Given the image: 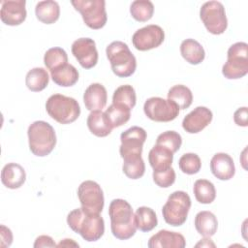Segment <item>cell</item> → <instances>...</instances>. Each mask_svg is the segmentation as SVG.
<instances>
[{
    "instance_id": "1",
    "label": "cell",
    "mask_w": 248,
    "mask_h": 248,
    "mask_svg": "<svg viewBox=\"0 0 248 248\" xmlns=\"http://www.w3.org/2000/svg\"><path fill=\"white\" fill-rule=\"evenodd\" d=\"M110 230L114 237L127 240L135 235L137 226L131 204L123 199H114L108 206Z\"/></svg>"
},
{
    "instance_id": "2",
    "label": "cell",
    "mask_w": 248,
    "mask_h": 248,
    "mask_svg": "<svg viewBox=\"0 0 248 248\" xmlns=\"http://www.w3.org/2000/svg\"><path fill=\"white\" fill-rule=\"evenodd\" d=\"M67 224L72 231L93 242L99 240L105 232V221L100 214L87 213L81 207L72 210L67 216Z\"/></svg>"
},
{
    "instance_id": "3",
    "label": "cell",
    "mask_w": 248,
    "mask_h": 248,
    "mask_svg": "<svg viewBox=\"0 0 248 248\" xmlns=\"http://www.w3.org/2000/svg\"><path fill=\"white\" fill-rule=\"evenodd\" d=\"M30 151L38 157L48 155L56 145V134L53 127L43 120L30 124L27 130Z\"/></svg>"
},
{
    "instance_id": "4",
    "label": "cell",
    "mask_w": 248,
    "mask_h": 248,
    "mask_svg": "<svg viewBox=\"0 0 248 248\" xmlns=\"http://www.w3.org/2000/svg\"><path fill=\"white\" fill-rule=\"evenodd\" d=\"M106 54L115 76L128 78L135 73L137 59L124 42L114 41L110 43L106 48Z\"/></svg>"
},
{
    "instance_id": "5",
    "label": "cell",
    "mask_w": 248,
    "mask_h": 248,
    "mask_svg": "<svg viewBox=\"0 0 248 248\" xmlns=\"http://www.w3.org/2000/svg\"><path fill=\"white\" fill-rule=\"evenodd\" d=\"M47 114L60 124L75 122L80 114V107L78 101L62 94H53L46 102Z\"/></svg>"
},
{
    "instance_id": "6",
    "label": "cell",
    "mask_w": 248,
    "mask_h": 248,
    "mask_svg": "<svg viewBox=\"0 0 248 248\" xmlns=\"http://www.w3.org/2000/svg\"><path fill=\"white\" fill-rule=\"evenodd\" d=\"M191 204V198L186 192L174 191L169 196L162 208L165 222L172 227L183 225L187 220Z\"/></svg>"
},
{
    "instance_id": "7",
    "label": "cell",
    "mask_w": 248,
    "mask_h": 248,
    "mask_svg": "<svg viewBox=\"0 0 248 248\" xmlns=\"http://www.w3.org/2000/svg\"><path fill=\"white\" fill-rule=\"evenodd\" d=\"M227 62L222 67V74L228 79H238L248 73V45L237 42L227 52Z\"/></svg>"
},
{
    "instance_id": "8",
    "label": "cell",
    "mask_w": 248,
    "mask_h": 248,
    "mask_svg": "<svg viewBox=\"0 0 248 248\" xmlns=\"http://www.w3.org/2000/svg\"><path fill=\"white\" fill-rule=\"evenodd\" d=\"M71 4L80 13L84 23L89 28L98 30L106 25L108 16L104 0H73Z\"/></svg>"
},
{
    "instance_id": "9",
    "label": "cell",
    "mask_w": 248,
    "mask_h": 248,
    "mask_svg": "<svg viewBox=\"0 0 248 248\" xmlns=\"http://www.w3.org/2000/svg\"><path fill=\"white\" fill-rule=\"evenodd\" d=\"M200 17L206 30L213 35L223 34L228 27V19L223 4L219 1H208L200 9Z\"/></svg>"
},
{
    "instance_id": "10",
    "label": "cell",
    "mask_w": 248,
    "mask_h": 248,
    "mask_svg": "<svg viewBox=\"0 0 248 248\" xmlns=\"http://www.w3.org/2000/svg\"><path fill=\"white\" fill-rule=\"evenodd\" d=\"M78 198L81 208L87 213L100 214L105 204L104 193L101 186L93 180H85L78 188Z\"/></svg>"
},
{
    "instance_id": "11",
    "label": "cell",
    "mask_w": 248,
    "mask_h": 248,
    "mask_svg": "<svg viewBox=\"0 0 248 248\" xmlns=\"http://www.w3.org/2000/svg\"><path fill=\"white\" fill-rule=\"evenodd\" d=\"M145 115L155 122H170L174 120L179 114L178 106L169 100L161 97L148 98L143 105Z\"/></svg>"
},
{
    "instance_id": "12",
    "label": "cell",
    "mask_w": 248,
    "mask_h": 248,
    "mask_svg": "<svg viewBox=\"0 0 248 248\" xmlns=\"http://www.w3.org/2000/svg\"><path fill=\"white\" fill-rule=\"evenodd\" d=\"M165 40L163 28L156 24H149L138 29L132 37V43L136 49L146 51L160 46Z\"/></svg>"
},
{
    "instance_id": "13",
    "label": "cell",
    "mask_w": 248,
    "mask_h": 248,
    "mask_svg": "<svg viewBox=\"0 0 248 248\" xmlns=\"http://www.w3.org/2000/svg\"><path fill=\"white\" fill-rule=\"evenodd\" d=\"M145 130L139 126H133L120 135L119 153L121 158L130 155H141L143 143L146 140Z\"/></svg>"
},
{
    "instance_id": "14",
    "label": "cell",
    "mask_w": 248,
    "mask_h": 248,
    "mask_svg": "<svg viewBox=\"0 0 248 248\" xmlns=\"http://www.w3.org/2000/svg\"><path fill=\"white\" fill-rule=\"evenodd\" d=\"M72 53L83 69H91L98 62V50L95 41L90 38H79L72 45Z\"/></svg>"
},
{
    "instance_id": "15",
    "label": "cell",
    "mask_w": 248,
    "mask_h": 248,
    "mask_svg": "<svg viewBox=\"0 0 248 248\" xmlns=\"http://www.w3.org/2000/svg\"><path fill=\"white\" fill-rule=\"evenodd\" d=\"M25 0H8L1 2L0 18L2 22L9 26L21 24L27 16Z\"/></svg>"
},
{
    "instance_id": "16",
    "label": "cell",
    "mask_w": 248,
    "mask_h": 248,
    "mask_svg": "<svg viewBox=\"0 0 248 248\" xmlns=\"http://www.w3.org/2000/svg\"><path fill=\"white\" fill-rule=\"evenodd\" d=\"M212 111L206 107H197L182 120V128L189 134H197L202 131L212 121Z\"/></svg>"
},
{
    "instance_id": "17",
    "label": "cell",
    "mask_w": 248,
    "mask_h": 248,
    "mask_svg": "<svg viewBox=\"0 0 248 248\" xmlns=\"http://www.w3.org/2000/svg\"><path fill=\"white\" fill-rule=\"evenodd\" d=\"M147 246L149 248H184L186 240L179 232L160 230L149 238Z\"/></svg>"
},
{
    "instance_id": "18",
    "label": "cell",
    "mask_w": 248,
    "mask_h": 248,
    "mask_svg": "<svg viewBox=\"0 0 248 248\" xmlns=\"http://www.w3.org/2000/svg\"><path fill=\"white\" fill-rule=\"evenodd\" d=\"M210 170L220 180H230L235 173L232 158L224 152L216 153L210 160Z\"/></svg>"
},
{
    "instance_id": "19",
    "label": "cell",
    "mask_w": 248,
    "mask_h": 248,
    "mask_svg": "<svg viewBox=\"0 0 248 248\" xmlns=\"http://www.w3.org/2000/svg\"><path fill=\"white\" fill-rule=\"evenodd\" d=\"M108 93L101 83H92L84 91L83 102L85 108L90 110H102L107 105Z\"/></svg>"
},
{
    "instance_id": "20",
    "label": "cell",
    "mask_w": 248,
    "mask_h": 248,
    "mask_svg": "<svg viewBox=\"0 0 248 248\" xmlns=\"http://www.w3.org/2000/svg\"><path fill=\"white\" fill-rule=\"evenodd\" d=\"M26 180L25 170L16 163H8L1 171V181L9 189H18Z\"/></svg>"
},
{
    "instance_id": "21",
    "label": "cell",
    "mask_w": 248,
    "mask_h": 248,
    "mask_svg": "<svg viewBox=\"0 0 248 248\" xmlns=\"http://www.w3.org/2000/svg\"><path fill=\"white\" fill-rule=\"evenodd\" d=\"M89 131L96 137L105 138L112 131V126L106 112L102 110H93L89 113L86 120Z\"/></svg>"
},
{
    "instance_id": "22",
    "label": "cell",
    "mask_w": 248,
    "mask_h": 248,
    "mask_svg": "<svg viewBox=\"0 0 248 248\" xmlns=\"http://www.w3.org/2000/svg\"><path fill=\"white\" fill-rule=\"evenodd\" d=\"M173 153L168 148L155 144L148 153V162L153 170H165L171 167Z\"/></svg>"
},
{
    "instance_id": "23",
    "label": "cell",
    "mask_w": 248,
    "mask_h": 248,
    "mask_svg": "<svg viewBox=\"0 0 248 248\" xmlns=\"http://www.w3.org/2000/svg\"><path fill=\"white\" fill-rule=\"evenodd\" d=\"M50 77L55 84L62 87H70L78 82L79 74L73 65L67 63L50 71Z\"/></svg>"
},
{
    "instance_id": "24",
    "label": "cell",
    "mask_w": 248,
    "mask_h": 248,
    "mask_svg": "<svg viewBox=\"0 0 248 248\" xmlns=\"http://www.w3.org/2000/svg\"><path fill=\"white\" fill-rule=\"evenodd\" d=\"M197 232L203 237H211L215 234L218 228L216 216L207 210H202L197 213L194 221Z\"/></svg>"
},
{
    "instance_id": "25",
    "label": "cell",
    "mask_w": 248,
    "mask_h": 248,
    "mask_svg": "<svg viewBox=\"0 0 248 248\" xmlns=\"http://www.w3.org/2000/svg\"><path fill=\"white\" fill-rule=\"evenodd\" d=\"M182 57L192 65H198L204 60L205 51L202 46L194 39H186L180 45Z\"/></svg>"
},
{
    "instance_id": "26",
    "label": "cell",
    "mask_w": 248,
    "mask_h": 248,
    "mask_svg": "<svg viewBox=\"0 0 248 248\" xmlns=\"http://www.w3.org/2000/svg\"><path fill=\"white\" fill-rule=\"evenodd\" d=\"M36 17L45 24L56 22L60 16V7L56 1H40L35 7Z\"/></svg>"
},
{
    "instance_id": "27",
    "label": "cell",
    "mask_w": 248,
    "mask_h": 248,
    "mask_svg": "<svg viewBox=\"0 0 248 248\" xmlns=\"http://www.w3.org/2000/svg\"><path fill=\"white\" fill-rule=\"evenodd\" d=\"M49 81V76L44 68L36 67L28 71L25 77V84L32 92H40L44 90Z\"/></svg>"
},
{
    "instance_id": "28",
    "label": "cell",
    "mask_w": 248,
    "mask_h": 248,
    "mask_svg": "<svg viewBox=\"0 0 248 248\" xmlns=\"http://www.w3.org/2000/svg\"><path fill=\"white\" fill-rule=\"evenodd\" d=\"M122 170L131 179H139L145 172V164L141 155H130L123 157Z\"/></svg>"
},
{
    "instance_id": "29",
    "label": "cell",
    "mask_w": 248,
    "mask_h": 248,
    "mask_svg": "<svg viewBox=\"0 0 248 248\" xmlns=\"http://www.w3.org/2000/svg\"><path fill=\"white\" fill-rule=\"evenodd\" d=\"M135 222L137 229L141 232H150L158 225L155 211L147 206H140L136 210Z\"/></svg>"
},
{
    "instance_id": "30",
    "label": "cell",
    "mask_w": 248,
    "mask_h": 248,
    "mask_svg": "<svg viewBox=\"0 0 248 248\" xmlns=\"http://www.w3.org/2000/svg\"><path fill=\"white\" fill-rule=\"evenodd\" d=\"M193 192L196 200L202 204H209L216 198L214 184L207 179H198L194 183Z\"/></svg>"
},
{
    "instance_id": "31",
    "label": "cell",
    "mask_w": 248,
    "mask_h": 248,
    "mask_svg": "<svg viewBox=\"0 0 248 248\" xmlns=\"http://www.w3.org/2000/svg\"><path fill=\"white\" fill-rule=\"evenodd\" d=\"M168 99L174 102L179 109L188 108L193 102V93L189 87L183 84H176L170 88Z\"/></svg>"
},
{
    "instance_id": "32",
    "label": "cell",
    "mask_w": 248,
    "mask_h": 248,
    "mask_svg": "<svg viewBox=\"0 0 248 248\" xmlns=\"http://www.w3.org/2000/svg\"><path fill=\"white\" fill-rule=\"evenodd\" d=\"M130 14L135 20L145 22L152 18L154 5L149 0H136L130 6Z\"/></svg>"
},
{
    "instance_id": "33",
    "label": "cell",
    "mask_w": 248,
    "mask_h": 248,
    "mask_svg": "<svg viewBox=\"0 0 248 248\" xmlns=\"http://www.w3.org/2000/svg\"><path fill=\"white\" fill-rule=\"evenodd\" d=\"M137 96L132 85L124 84L117 87L112 95V104L121 105L132 109L136 106Z\"/></svg>"
},
{
    "instance_id": "34",
    "label": "cell",
    "mask_w": 248,
    "mask_h": 248,
    "mask_svg": "<svg viewBox=\"0 0 248 248\" xmlns=\"http://www.w3.org/2000/svg\"><path fill=\"white\" fill-rule=\"evenodd\" d=\"M105 112L108 117L112 128L124 125L131 117V109L129 108L116 104H111Z\"/></svg>"
},
{
    "instance_id": "35",
    "label": "cell",
    "mask_w": 248,
    "mask_h": 248,
    "mask_svg": "<svg viewBox=\"0 0 248 248\" xmlns=\"http://www.w3.org/2000/svg\"><path fill=\"white\" fill-rule=\"evenodd\" d=\"M68 62V55L67 52L58 46L51 47L47 49L44 55V63L45 66L49 70L52 71L62 65L67 64Z\"/></svg>"
},
{
    "instance_id": "36",
    "label": "cell",
    "mask_w": 248,
    "mask_h": 248,
    "mask_svg": "<svg viewBox=\"0 0 248 248\" xmlns=\"http://www.w3.org/2000/svg\"><path fill=\"white\" fill-rule=\"evenodd\" d=\"M156 144L168 148L174 154L181 147L182 138L180 134L175 131H166L157 137Z\"/></svg>"
},
{
    "instance_id": "37",
    "label": "cell",
    "mask_w": 248,
    "mask_h": 248,
    "mask_svg": "<svg viewBox=\"0 0 248 248\" xmlns=\"http://www.w3.org/2000/svg\"><path fill=\"white\" fill-rule=\"evenodd\" d=\"M178 167L186 174H196L202 168V161L196 153H185L179 158Z\"/></svg>"
},
{
    "instance_id": "38",
    "label": "cell",
    "mask_w": 248,
    "mask_h": 248,
    "mask_svg": "<svg viewBox=\"0 0 248 248\" xmlns=\"http://www.w3.org/2000/svg\"><path fill=\"white\" fill-rule=\"evenodd\" d=\"M152 177L157 186L161 188H169L175 181V171L171 167L165 170H153Z\"/></svg>"
},
{
    "instance_id": "39",
    "label": "cell",
    "mask_w": 248,
    "mask_h": 248,
    "mask_svg": "<svg viewBox=\"0 0 248 248\" xmlns=\"http://www.w3.org/2000/svg\"><path fill=\"white\" fill-rule=\"evenodd\" d=\"M13 242V232L12 231L4 225L0 226V246L6 248L11 246Z\"/></svg>"
},
{
    "instance_id": "40",
    "label": "cell",
    "mask_w": 248,
    "mask_h": 248,
    "mask_svg": "<svg viewBox=\"0 0 248 248\" xmlns=\"http://www.w3.org/2000/svg\"><path fill=\"white\" fill-rule=\"evenodd\" d=\"M247 108L242 107L237 108L233 113V121L237 126L241 127H247L248 121H247Z\"/></svg>"
},
{
    "instance_id": "41",
    "label": "cell",
    "mask_w": 248,
    "mask_h": 248,
    "mask_svg": "<svg viewBox=\"0 0 248 248\" xmlns=\"http://www.w3.org/2000/svg\"><path fill=\"white\" fill-rule=\"evenodd\" d=\"M33 246L35 248H40V247H56L57 245L55 244V242L51 236L40 235L36 238Z\"/></svg>"
},
{
    "instance_id": "42",
    "label": "cell",
    "mask_w": 248,
    "mask_h": 248,
    "mask_svg": "<svg viewBox=\"0 0 248 248\" xmlns=\"http://www.w3.org/2000/svg\"><path fill=\"white\" fill-rule=\"evenodd\" d=\"M78 246L79 245L77 242H75L73 239H70V238H65L57 244V247H78Z\"/></svg>"
},
{
    "instance_id": "43",
    "label": "cell",
    "mask_w": 248,
    "mask_h": 248,
    "mask_svg": "<svg viewBox=\"0 0 248 248\" xmlns=\"http://www.w3.org/2000/svg\"><path fill=\"white\" fill-rule=\"evenodd\" d=\"M199 245H202V246H215V244L213 243V242H211V239H210V237H204L203 239H202V241H201L200 243H198L196 246L198 247Z\"/></svg>"
}]
</instances>
